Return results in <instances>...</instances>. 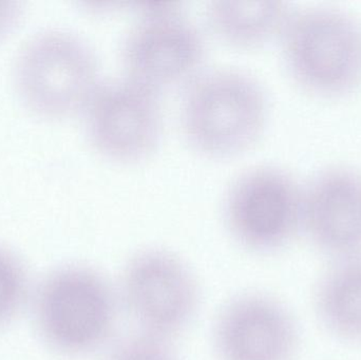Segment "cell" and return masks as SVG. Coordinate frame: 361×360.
I'll list each match as a JSON object with an SVG mask.
<instances>
[{"label":"cell","instance_id":"cell-1","mask_svg":"<svg viewBox=\"0 0 361 360\" xmlns=\"http://www.w3.org/2000/svg\"><path fill=\"white\" fill-rule=\"evenodd\" d=\"M182 91L180 129L200 156L233 158L262 137L269 120V95L262 82L247 71L206 69Z\"/></svg>","mask_w":361,"mask_h":360},{"label":"cell","instance_id":"cell-2","mask_svg":"<svg viewBox=\"0 0 361 360\" xmlns=\"http://www.w3.org/2000/svg\"><path fill=\"white\" fill-rule=\"evenodd\" d=\"M118 300V291L101 272L69 263L39 281L30 304L42 342L61 356L82 357L109 345Z\"/></svg>","mask_w":361,"mask_h":360},{"label":"cell","instance_id":"cell-3","mask_svg":"<svg viewBox=\"0 0 361 360\" xmlns=\"http://www.w3.org/2000/svg\"><path fill=\"white\" fill-rule=\"evenodd\" d=\"M13 86L23 107L44 120L80 116L103 80L97 53L70 30L47 29L19 49Z\"/></svg>","mask_w":361,"mask_h":360},{"label":"cell","instance_id":"cell-4","mask_svg":"<svg viewBox=\"0 0 361 360\" xmlns=\"http://www.w3.org/2000/svg\"><path fill=\"white\" fill-rule=\"evenodd\" d=\"M286 71L301 89L339 99L361 86V21L329 6L290 12L279 37Z\"/></svg>","mask_w":361,"mask_h":360},{"label":"cell","instance_id":"cell-5","mask_svg":"<svg viewBox=\"0 0 361 360\" xmlns=\"http://www.w3.org/2000/svg\"><path fill=\"white\" fill-rule=\"evenodd\" d=\"M206 54L203 32L173 2L139 4L121 51L124 76L160 95L190 84Z\"/></svg>","mask_w":361,"mask_h":360},{"label":"cell","instance_id":"cell-6","mask_svg":"<svg viewBox=\"0 0 361 360\" xmlns=\"http://www.w3.org/2000/svg\"><path fill=\"white\" fill-rule=\"evenodd\" d=\"M223 220L240 247L254 253H275L301 232L302 186L280 167H250L227 188Z\"/></svg>","mask_w":361,"mask_h":360},{"label":"cell","instance_id":"cell-7","mask_svg":"<svg viewBox=\"0 0 361 360\" xmlns=\"http://www.w3.org/2000/svg\"><path fill=\"white\" fill-rule=\"evenodd\" d=\"M80 116L92 149L116 164L144 162L162 142L161 95L126 76L103 80Z\"/></svg>","mask_w":361,"mask_h":360},{"label":"cell","instance_id":"cell-8","mask_svg":"<svg viewBox=\"0 0 361 360\" xmlns=\"http://www.w3.org/2000/svg\"><path fill=\"white\" fill-rule=\"evenodd\" d=\"M137 330L173 340L197 314L200 289L188 264L169 249H140L125 264L118 291Z\"/></svg>","mask_w":361,"mask_h":360},{"label":"cell","instance_id":"cell-9","mask_svg":"<svg viewBox=\"0 0 361 360\" xmlns=\"http://www.w3.org/2000/svg\"><path fill=\"white\" fill-rule=\"evenodd\" d=\"M212 346L218 360H294L300 329L283 302L260 292H246L219 311Z\"/></svg>","mask_w":361,"mask_h":360},{"label":"cell","instance_id":"cell-10","mask_svg":"<svg viewBox=\"0 0 361 360\" xmlns=\"http://www.w3.org/2000/svg\"><path fill=\"white\" fill-rule=\"evenodd\" d=\"M331 259L361 256V173L333 166L302 186V228Z\"/></svg>","mask_w":361,"mask_h":360},{"label":"cell","instance_id":"cell-11","mask_svg":"<svg viewBox=\"0 0 361 360\" xmlns=\"http://www.w3.org/2000/svg\"><path fill=\"white\" fill-rule=\"evenodd\" d=\"M313 308L331 336L361 346V256L333 260L314 287Z\"/></svg>","mask_w":361,"mask_h":360},{"label":"cell","instance_id":"cell-12","mask_svg":"<svg viewBox=\"0 0 361 360\" xmlns=\"http://www.w3.org/2000/svg\"><path fill=\"white\" fill-rule=\"evenodd\" d=\"M292 8L284 1L216 0L206 8L210 32L228 46L255 50L279 38Z\"/></svg>","mask_w":361,"mask_h":360},{"label":"cell","instance_id":"cell-13","mask_svg":"<svg viewBox=\"0 0 361 360\" xmlns=\"http://www.w3.org/2000/svg\"><path fill=\"white\" fill-rule=\"evenodd\" d=\"M32 291L23 260L0 244V330L6 329L29 306Z\"/></svg>","mask_w":361,"mask_h":360},{"label":"cell","instance_id":"cell-14","mask_svg":"<svg viewBox=\"0 0 361 360\" xmlns=\"http://www.w3.org/2000/svg\"><path fill=\"white\" fill-rule=\"evenodd\" d=\"M105 360H180L171 340L137 330L114 342Z\"/></svg>","mask_w":361,"mask_h":360},{"label":"cell","instance_id":"cell-15","mask_svg":"<svg viewBox=\"0 0 361 360\" xmlns=\"http://www.w3.org/2000/svg\"><path fill=\"white\" fill-rule=\"evenodd\" d=\"M23 15V6L19 2L0 1V42L16 31Z\"/></svg>","mask_w":361,"mask_h":360}]
</instances>
